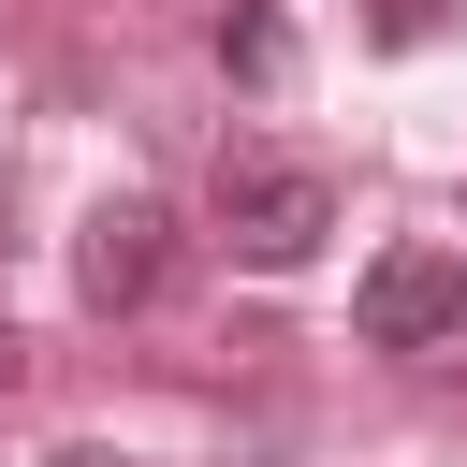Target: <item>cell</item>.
I'll return each instance as SVG.
<instances>
[{"mask_svg": "<svg viewBox=\"0 0 467 467\" xmlns=\"http://www.w3.org/2000/svg\"><path fill=\"white\" fill-rule=\"evenodd\" d=\"M204 219H219V248H234V263L292 277V263L336 234V175H321L306 146H219V190H204Z\"/></svg>", "mask_w": 467, "mask_h": 467, "instance_id": "obj_1", "label": "cell"}, {"mask_svg": "<svg viewBox=\"0 0 467 467\" xmlns=\"http://www.w3.org/2000/svg\"><path fill=\"white\" fill-rule=\"evenodd\" d=\"M350 336H365V350H452V336H467V263H452L438 234H394V248L365 263V292H350Z\"/></svg>", "mask_w": 467, "mask_h": 467, "instance_id": "obj_2", "label": "cell"}, {"mask_svg": "<svg viewBox=\"0 0 467 467\" xmlns=\"http://www.w3.org/2000/svg\"><path fill=\"white\" fill-rule=\"evenodd\" d=\"M161 277H175V219H161L146 190H102V204L73 219V292H88L102 321H131V306H161Z\"/></svg>", "mask_w": 467, "mask_h": 467, "instance_id": "obj_3", "label": "cell"}, {"mask_svg": "<svg viewBox=\"0 0 467 467\" xmlns=\"http://www.w3.org/2000/svg\"><path fill=\"white\" fill-rule=\"evenodd\" d=\"M219 73H234V88H277V73H292V29H277V0H234V15H219Z\"/></svg>", "mask_w": 467, "mask_h": 467, "instance_id": "obj_4", "label": "cell"}, {"mask_svg": "<svg viewBox=\"0 0 467 467\" xmlns=\"http://www.w3.org/2000/svg\"><path fill=\"white\" fill-rule=\"evenodd\" d=\"M438 29V0H379V44H423Z\"/></svg>", "mask_w": 467, "mask_h": 467, "instance_id": "obj_5", "label": "cell"}, {"mask_svg": "<svg viewBox=\"0 0 467 467\" xmlns=\"http://www.w3.org/2000/svg\"><path fill=\"white\" fill-rule=\"evenodd\" d=\"M44 467H131V452H102V438H73V452H44Z\"/></svg>", "mask_w": 467, "mask_h": 467, "instance_id": "obj_6", "label": "cell"}, {"mask_svg": "<svg viewBox=\"0 0 467 467\" xmlns=\"http://www.w3.org/2000/svg\"><path fill=\"white\" fill-rule=\"evenodd\" d=\"M0 379H15V321H0Z\"/></svg>", "mask_w": 467, "mask_h": 467, "instance_id": "obj_7", "label": "cell"}]
</instances>
